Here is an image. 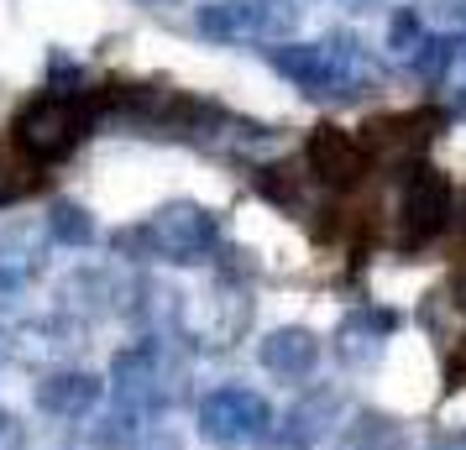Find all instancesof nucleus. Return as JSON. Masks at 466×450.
Returning <instances> with one entry per match:
<instances>
[{
  "mask_svg": "<svg viewBox=\"0 0 466 450\" xmlns=\"http://www.w3.org/2000/svg\"><path fill=\"white\" fill-rule=\"evenodd\" d=\"M273 74L294 79L309 100H361L382 85V64L351 32H330L325 43H268Z\"/></svg>",
  "mask_w": 466,
  "mask_h": 450,
  "instance_id": "1",
  "label": "nucleus"
},
{
  "mask_svg": "<svg viewBox=\"0 0 466 450\" xmlns=\"http://www.w3.org/2000/svg\"><path fill=\"white\" fill-rule=\"evenodd\" d=\"M95 126H100V115H95L89 95H79V89H47V95H37V100H26L16 110L11 147L22 152L26 163H64Z\"/></svg>",
  "mask_w": 466,
  "mask_h": 450,
  "instance_id": "2",
  "label": "nucleus"
},
{
  "mask_svg": "<svg viewBox=\"0 0 466 450\" xmlns=\"http://www.w3.org/2000/svg\"><path fill=\"white\" fill-rule=\"evenodd\" d=\"M215 236V210L194 205V199H168L163 210H152L137 231H116V252H137V257H157L173 267H194L210 257Z\"/></svg>",
  "mask_w": 466,
  "mask_h": 450,
  "instance_id": "3",
  "label": "nucleus"
},
{
  "mask_svg": "<svg viewBox=\"0 0 466 450\" xmlns=\"http://www.w3.org/2000/svg\"><path fill=\"white\" fill-rule=\"evenodd\" d=\"M273 408L252 387H210L199 398V435L215 450H247L273 435Z\"/></svg>",
  "mask_w": 466,
  "mask_h": 450,
  "instance_id": "4",
  "label": "nucleus"
},
{
  "mask_svg": "<svg viewBox=\"0 0 466 450\" xmlns=\"http://www.w3.org/2000/svg\"><path fill=\"white\" fill-rule=\"evenodd\" d=\"M299 22L294 0H205L199 5V37L210 43H283L289 26Z\"/></svg>",
  "mask_w": 466,
  "mask_h": 450,
  "instance_id": "5",
  "label": "nucleus"
},
{
  "mask_svg": "<svg viewBox=\"0 0 466 450\" xmlns=\"http://www.w3.org/2000/svg\"><path fill=\"white\" fill-rule=\"evenodd\" d=\"M451 215H456V184H451V173L430 168V163L409 168V184H403V199H399V246L403 252L430 246L451 225Z\"/></svg>",
  "mask_w": 466,
  "mask_h": 450,
  "instance_id": "6",
  "label": "nucleus"
},
{
  "mask_svg": "<svg viewBox=\"0 0 466 450\" xmlns=\"http://www.w3.org/2000/svg\"><path fill=\"white\" fill-rule=\"evenodd\" d=\"M110 393H116V408H131V414H157V408L173 404L168 387V366L157 356V345H121L110 356Z\"/></svg>",
  "mask_w": 466,
  "mask_h": 450,
  "instance_id": "7",
  "label": "nucleus"
},
{
  "mask_svg": "<svg viewBox=\"0 0 466 450\" xmlns=\"http://www.w3.org/2000/svg\"><path fill=\"white\" fill-rule=\"evenodd\" d=\"M304 163H309V173H315L325 189H357L361 178H367V168H372V157H367V147H361L357 131L330 126V121L309 131V142H304Z\"/></svg>",
  "mask_w": 466,
  "mask_h": 450,
  "instance_id": "8",
  "label": "nucleus"
},
{
  "mask_svg": "<svg viewBox=\"0 0 466 450\" xmlns=\"http://www.w3.org/2000/svg\"><path fill=\"white\" fill-rule=\"evenodd\" d=\"M445 126V110H388L361 126V147L378 163H414V152Z\"/></svg>",
  "mask_w": 466,
  "mask_h": 450,
  "instance_id": "9",
  "label": "nucleus"
},
{
  "mask_svg": "<svg viewBox=\"0 0 466 450\" xmlns=\"http://www.w3.org/2000/svg\"><path fill=\"white\" fill-rule=\"evenodd\" d=\"M340 414H346V393H340V387H315V393H304V398L283 414V425L273 429L278 450H315V445H325V440L336 435Z\"/></svg>",
  "mask_w": 466,
  "mask_h": 450,
  "instance_id": "10",
  "label": "nucleus"
},
{
  "mask_svg": "<svg viewBox=\"0 0 466 450\" xmlns=\"http://www.w3.org/2000/svg\"><path fill=\"white\" fill-rule=\"evenodd\" d=\"M393 330H399V315H393V309H351V315L336 325L330 351H336L340 366H351V372H372V366L382 362V345H388Z\"/></svg>",
  "mask_w": 466,
  "mask_h": 450,
  "instance_id": "11",
  "label": "nucleus"
},
{
  "mask_svg": "<svg viewBox=\"0 0 466 450\" xmlns=\"http://www.w3.org/2000/svg\"><path fill=\"white\" fill-rule=\"evenodd\" d=\"M47 220H11L0 231V294H16L47 267Z\"/></svg>",
  "mask_w": 466,
  "mask_h": 450,
  "instance_id": "12",
  "label": "nucleus"
},
{
  "mask_svg": "<svg viewBox=\"0 0 466 450\" xmlns=\"http://www.w3.org/2000/svg\"><path fill=\"white\" fill-rule=\"evenodd\" d=\"M257 362L268 366L273 377H283V383H304V377L319 366V335L309 330V325H283V330H273V335H262Z\"/></svg>",
  "mask_w": 466,
  "mask_h": 450,
  "instance_id": "13",
  "label": "nucleus"
},
{
  "mask_svg": "<svg viewBox=\"0 0 466 450\" xmlns=\"http://www.w3.org/2000/svg\"><path fill=\"white\" fill-rule=\"evenodd\" d=\"M100 393H106V383L85 366H58V372L37 377V408L53 419H85L100 404Z\"/></svg>",
  "mask_w": 466,
  "mask_h": 450,
  "instance_id": "14",
  "label": "nucleus"
},
{
  "mask_svg": "<svg viewBox=\"0 0 466 450\" xmlns=\"http://www.w3.org/2000/svg\"><path fill=\"white\" fill-rule=\"evenodd\" d=\"M252 325V294L247 288H236V283H220L205 304V341L210 351H231L241 341V330Z\"/></svg>",
  "mask_w": 466,
  "mask_h": 450,
  "instance_id": "15",
  "label": "nucleus"
},
{
  "mask_svg": "<svg viewBox=\"0 0 466 450\" xmlns=\"http://www.w3.org/2000/svg\"><path fill=\"white\" fill-rule=\"evenodd\" d=\"M16 356L22 362H58L68 351H79L85 345V325L74 320H37V325H22V335H16Z\"/></svg>",
  "mask_w": 466,
  "mask_h": 450,
  "instance_id": "16",
  "label": "nucleus"
},
{
  "mask_svg": "<svg viewBox=\"0 0 466 450\" xmlns=\"http://www.w3.org/2000/svg\"><path fill=\"white\" fill-rule=\"evenodd\" d=\"M47 236L58 241V246H89L95 241V215L85 205H74V199H58L53 210H47Z\"/></svg>",
  "mask_w": 466,
  "mask_h": 450,
  "instance_id": "17",
  "label": "nucleus"
},
{
  "mask_svg": "<svg viewBox=\"0 0 466 450\" xmlns=\"http://www.w3.org/2000/svg\"><path fill=\"white\" fill-rule=\"evenodd\" d=\"M456 53H461L456 37H445V32H424V43L409 53V64H414V74H420L424 85H441L445 68L456 64Z\"/></svg>",
  "mask_w": 466,
  "mask_h": 450,
  "instance_id": "18",
  "label": "nucleus"
},
{
  "mask_svg": "<svg viewBox=\"0 0 466 450\" xmlns=\"http://www.w3.org/2000/svg\"><path fill=\"white\" fill-rule=\"evenodd\" d=\"M32 168H37V163H26L16 147H0V205H16L22 194L37 189L43 173H32Z\"/></svg>",
  "mask_w": 466,
  "mask_h": 450,
  "instance_id": "19",
  "label": "nucleus"
},
{
  "mask_svg": "<svg viewBox=\"0 0 466 450\" xmlns=\"http://www.w3.org/2000/svg\"><path fill=\"white\" fill-rule=\"evenodd\" d=\"M340 450H403V435H399V425L393 419H361L351 435H346V445Z\"/></svg>",
  "mask_w": 466,
  "mask_h": 450,
  "instance_id": "20",
  "label": "nucleus"
},
{
  "mask_svg": "<svg viewBox=\"0 0 466 450\" xmlns=\"http://www.w3.org/2000/svg\"><path fill=\"white\" fill-rule=\"evenodd\" d=\"M294 168H283V163H268V168H257V189L268 194L273 205L283 210H304V194H299V178H289Z\"/></svg>",
  "mask_w": 466,
  "mask_h": 450,
  "instance_id": "21",
  "label": "nucleus"
},
{
  "mask_svg": "<svg viewBox=\"0 0 466 450\" xmlns=\"http://www.w3.org/2000/svg\"><path fill=\"white\" fill-rule=\"evenodd\" d=\"M420 43H424L420 11H414V5H399V11H393V22H388V47H393L399 58H409V53H414Z\"/></svg>",
  "mask_w": 466,
  "mask_h": 450,
  "instance_id": "22",
  "label": "nucleus"
},
{
  "mask_svg": "<svg viewBox=\"0 0 466 450\" xmlns=\"http://www.w3.org/2000/svg\"><path fill=\"white\" fill-rule=\"evenodd\" d=\"M131 450H184V445H178V435H173L168 425H147L142 435H137V445Z\"/></svg>",
  "mask_w": 466,
  "mask_h": 450,
  "instance_id": "23",
  "label": "nucleus"
},
{
  "mask_svg": "<svg viewBox=\"0 0 466 450\" xmlns=\"http://www.w3.org/2000/svg\"><path fill=\"white\" fill-rule=\"evenodd\" d=\"M0 450H26V425L11 408H0Z\"/></svg>",
  "mask_w": 466,
  "mask_h": 450,
  "instance_id": "24",
  "label": "nucleus"
},
{
  "mask_svg": "<svg viewBox=\"0 0 466 450\" xmlns=\"http://www.w3.org/2000/svg\"><path fill=\"white\" fill-rule=\"evenodd\" d=\"M451 304H456V315L466 320V273H456V283H451Z\"/></svg>",
  "mask_w": 466,
  "mask_h": 450,
  "instance_id": "25",
  "label": "nucleus"
},
{
  "mask_svg": "<svg viewBox=\"0 0 466 450\" xmlns=\"http://www.w3.org/2000/svg\"><path fill=\"white\" fill-rule=\"evenodd\" d=\"M147 11H168V5H184V0H142Z\"/></svg>",
  "mask_w": 466,
  "mask_h": 450,
  "instance_id": "26",
  "label": "nucleus"
},
{
  "mask_svg": "<svg viewBox=\"0 0 466 450\" xmlns=\"http://www.w3.org/2000/svg\"><path fill=\"white\" fill-rule=\"evenodd\" d=\"M456 225H461V236H466V189H461V205H456Z\"/></svg>",
  "mask_w": 466,
  "mask_h": 450,
  "instance_id": "27",
  "label": "nucleus"
},
{
  "mask_svg": "<svg viewBox=\"0 0 466 450\" xmlns=\"http://www.w3.org/2000/svg\"><path fill=\"white\" fill-rule=\"evenodd\" d=\"M346 5H351V11H372V0H346Z\"/></svg>",
  "mask_w": 466,
  "mask_h": 450,
  "instance_id": "28",
  "label": "nucleus"
},
{
  "mask_svg": "<svg viewBox=\"0 0 466 450\" xmlns=\"http://www.w3.org/2000/svg\"><path fill=\"white\" fill-rule=\"evenodd\" d=\"M456 115H466V95H461V100H456Z\"/></svg>",
  "mask_w": 466,
  "mask_h": 450,
  "instance_id": "29",
  "label": "nucleus"
}]
</instances>
